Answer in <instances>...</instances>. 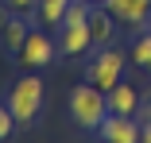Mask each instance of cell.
<instances>
[{
	"label": "cell",
	"instance_id": "cell-4",
	"mask_svg": "<svg viewBox=\"0 0 151 143\" xmlns=\"http://www.w3.org/2000/svg\"><path fill=\"white\" fill-rule=\"evenodd\" d=\"M124 58L128 54H120V50H101L93 62H89V70H85V81H93L97 89H112V85L120 81V74H124Z\"/></svg>",
	"mask_w": 151,
	"mask_h": 143
},
{
	"label": "cell",
	"instance_id": "cell-10",
	"mask_svg": "<svg viewBox=\"0 0 151 143\" xmlns=\"http://www.w3.org/2000/svg\"><path fill=\"white\" fill-rule=\"evenodd\" d=\"M66 8H70V0H39V16L47 27H58L66 19Z\"/></svg>",
	"mask_w": 151,
	"mask_h": 143
},
{
	"label": "cell",
	"instance_id": "cell-1",
	"mask_svg": "<svg viewBox=\"0 0 151 143\" xmlns=\"http://www.w3.org/2000/svg\"><path fill=\"white\" fill-rule=\"evenodd\" d=\"M109 116V93L97 89L93 81L78 85V89L70 93V120L78 128H101Z\"/></svg>",
	"mask_w": 151,
	"mask_h": 143
},
{
	"label": "cell",
	"instance_id": "cell-17",
	"mask_svg": "<svg viewBox=\"0 0 151 143\" xmlns=\"http://www.w3.org/2000/svg\"><path fill=\"white\" fill-rule=\"evenodd\" d=\"M147 27H151V19H147Z\"/></svg>",
	"mask_w": 151,
	"mask_h": 143
},
{
	"label": "cell",
	"instance_id": "cell-11",
	"mask_svg": "<svg viewBox=\"0 0 151 143\" xmlns=\"http://www.w3.org/2000/svg\"><path fill=\"white\" fill-rule=\"evenodd\" d=\"M0 35H4V43L19 54V46H23V39H27V23H23V19H4V31H0Z\"/></svg>",
	"mask_w": 151,
	"mask_h": 143
},
{
	"label": "cell",
	"instance_id": "cell-15",
	"mask_svg": "<svg viewBox=\"0 0 151 143\" xmlns=\"http://www.w3.org/2000/svg\"><path fill=\"white\" fill-rule=\"evenodd\" d=\"M143 139H147V143H151V120H147V124H143Z\"/></svg>",
	"mask_w": 151,
	"mask_h": 143
},
{
	"label": "cell",
	"instance_id": "cell-16",
	"mask_svg": "<svg viewBox=\"0 0 151 143\" xmlns=\"http://www.w3.org/2000/svg\"><path fill=\"white\" fill-rule=\"evenodd\" d=\"M147 116H151V89H147Z\"/></svg>",
	"mask_w": 151,
	"mask_h": 143
},
{
	"label": "cell",
	"instance_id": "cell-5",
	"mask_svg": "<svg viewBox=\"0 0 151 143\" xmlns=\"http://www.w3.org/2000/svg\"><path fill=\"white\" fill-rule=\"evenodd\" d=\"M19 62H23L27 70H43V66H50V62H54V43H50V35H43V31H27V39H23V46H19Z\"/></svg>",
	"mask_w": 151,
	"mask_h": 143
},
{
	"label": "cell",
	"instance_id": "cell-7",
	"mask_svg": "<svg viewBox=\"0 0 151 143\" xmlns=\"http://www.w3.org/2000/svg\"><path fill=\"white\" fill-rule=\"evenodd\" d=\"M101 4L128 27H139V23L151 19V0H101Z\"/></svg>",
	"mask_w": 151,
	"mask_h": 143
},
{
	"label": "cell",
	"instance_id": "cell-2",
	"mask_svg": "<svg viewBox=\"0 0 151 143\" xmlns=\"http://www.w3.org/2000/svg\"><path fill=\"white\" fill-rule=\"evenodd\" d=\"M58 31H62V39H58L62 54H81V50L93 46V35H89V0H70L66 19L58 23Z\"/></svg>",
	"mask_w": 151,
	"mask_h": 143
},
{
	"label": "cell",
	"instance_id": "cell-6",
	"mask_svg": "<svg viewBox=\"0 0 151 143\" xmlns=\"http://www.w3.org/2000/svg\"><path fill=\"white\" fill-rule=\"evenodd\" d=\"M97 132H101V139H109V143H136V139H143V128H136V120L124 116V112H109L105 124H101Z\"/></svg>",
	"mask_w": 151,
	"mask_h": 143
},
{
	"label": "cell",
	"instance_id": "cell-8",
	"mask_svg": "<svg viewBox=\"0 0 151 143\" xmlns=\"http://www.w3.org/2000/svg\"><path fill=\"white\" fill-rule=\"evenodd\" d=\"M136 108H139V93L132 89V85L116 81L112 89H109V112H124V116H136Z\"/></svg>",
	"mask_w": 151,
	"mask_h": 143
},
{
	"label": "cell",
	"instance_id": "cell-13",
	"mask_svg": "<svg viewBox=\"0 0 151 143\" xmlns=\"http://www.w3.org/2000/svg\"><path fill=\"white\" fill-rule=\"evenodd\" d=\"M16 128H19V124H16V116H12V108H8V104H0V139H8Z\"/></svg>",
	"mask_w": 151,
	"mask_h": 143
},
{
	"label": "cell",
	"instance_id": "cell-14",
	"mask_svg": "<svg viewBox=\"0 0 151 143\" xmlns=\"http://www.w3.org/2000/svg\"><path fill=\"white\" fill-rule=\"evenodd\" d=\"M4 4H8L12 12H35V8H39V0H4Z\"/></svg>",
	"mask_w": 151,
	"mask_h": 143
},
{
	"label": "cell",
	"instance_id": "cell-3",
	"mask_svg": "<svg viewBox=\"0 0 151 143\" xmlns=\"http://www.w3.org/2000/svg\"><path fill=\"white\" fill-rule=\"evenodd\" d=\"M8 108H12V116H16L19 128L35 124V116L43 112V81H39L35 74L19 77V81L12 85V93H8Z\"/></svg>",
	"mask_w": 151,
	"mask_h": 143
},
{
	"label": "cell",
	"instance_id": "cell-12",
	"mask_svg": "<svg viewBox=\"0 0 151 143\" xmlns=\"http://www.w3.org/2000/svg\"><path fill=\"white\" fill-rule=\"evenodd\" d=\"M132 62L143 66V70H151V35H139L132 43Z\"/></svg>",
	"mask_w": 151,
	"mask_h": 143
},
{
	"label": "cell",
	"instance_id": "cell-9",
	"mask_svg": "<svg viewBox=\"0 0 151 143\" xmlns=\"http://www.w3.org/2000/svg\"><path fill=\"white\" fill-rule=\"evenodd\" d=\"M112 12L101 4V8H89V35H93V46H105L112 39Z\"/></svg>",
	"mask_w": 151,
	"mask_h": 143
}]
</instances>
